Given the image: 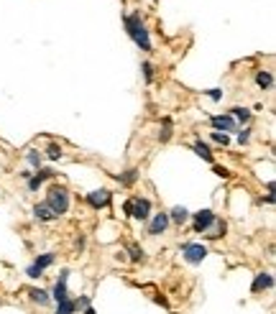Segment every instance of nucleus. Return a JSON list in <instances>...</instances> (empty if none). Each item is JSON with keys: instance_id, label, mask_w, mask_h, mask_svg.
I'll return each instance as SVG.
<instances>
[{"instance_id": "11", "label": "nucleus", "mask_w": 276, "mask_h": 314, "mask_svg": "<svg viewBox=\"0 0 276 314\" xmlns=\"http://www.w3.org/2000/svg\"><path fill=\"white\" fill-rule=\"evenodd\" d=\"M225 230H228L225 220H218V217H215V220H212L210 225H207V230H205L202 235H205L207 240H218V238H223V235H225Z\"/></svg>"}, {"instance_id": "7", "label": "nucleus", "mask_w": 276, "mask_h": 314, "mask_svg": "<svg viewBox=\"0 0 276 314\" xmlns=\"http://www.w3.org/2000/svg\"><path fill=\"white\" fill-rule=\"evenodd\" d=\"M110 197H113L110 189H95V192L87 194V205H90L92 210H102V207L110 205Z\"/></svg>"}, {"instance_id": "15", "label": "nucleus", "mask_w": 276, "mask_h": 314, "mask_svg": "<svg viewBox=\"0 0 276 314\" xmlns=\"http://www.w3.org/2000/svg\"><path fill=\"white\" fill-rule=\"evenodd\" d=\"M192 151L200 156V159H205L207 164H212V161H215V159H212V151H210V146H207L205 141H195V143H192Z\"/></svg>"}, {"instance_id": "3", "label": "nucleus", "mask_w": 276, "mask_h": 314, "mask_svg": "<svg viewBox=\"0 0 276 314\" xmlns=\"http://www.w3.org/2000/svg\"><path fill=\"white\" fill-rule=\"evenodd\" d=\"M207 245H202V243H187V245H182V256H184V261L187 263H192V266H197V263H202L205 258H207Z\"/></svg>"}, {"instance_id": "2", "label": "nucleus", "mask_w": 276, "mask_h": 314, "mask_svg": "<svg viewBox=\"0 0 276 314\" xmlns=\"http://www.w3.org/2000/svg\"><path fill=\"white\" fill-rule=\"evenodd\" d=\"M46 205L54 210L56 217H61V215L69 210V192H67L64 187H59V184L49 187V192H46Z\"/></svg>"}, {"instance_id": "6", "label": "nucleus", "mask_w": 276, "mask_h": 314, "mask_svg": "<svg viewBox=\"0 0 276 314\" xmlns=\"http://www.w3.org/2000/svg\"><path fill=\"white\" fill-rule=\"evenodd\" d=\"M67 281H69V271L64 268V271H59V279L54 284V291H51V299L59 304V302H64L69 299V289H67Z\"/></svg>"}, {"instance_id": "27", "label": "nucleus", "mask_w": 276, "mask_h": 314, "mask_svg": "<svg viewBox=\"0 0 276 314\" xmlns=\"http://www.w3.org/2000/svg\"><path fill=\"white\" fill-rule=\"evenodd\" d=\"M141 69H143V79H146V82L154 79V64H151V61H143Z\"/></svg>"}, {"instance_id": "14", "label": "nucleus", "mask_w": 276, "mask_h": 314, "mask_svg": "<svg viewBox=\"0 0 276 314\" xmlns=\"http://www.w3.org/2000/svg\"><path fill=\"white\" fill-rule=\"evenodd\" d=\"M28 297H31V302H36L38 307H46L49 302H51V297H49V291H44V289H28Z\"/></svg>"}, {"instance_id": "8", "label": "nucleus", "mask_w": 276, "mask_h": 314, "mask_svg": "<svg viewBox=\"0 0 276 314\" xmlns=\"http://www.w3.org/2000/svg\"><path fill=\"white\" fill-rule=\"evenodd\" d=\"M210 125L215 128V130H223V133H238V123L233 120L230 115H212L210 118Z\"/></svg>"}, {"instance_id": "35", "label": "nucleus", "mask_w": 276, "mask_h": 314, "mask_svg": "<svg viewBox=\"0 0 276 314\" xmlns=\"http://www.w3.org/2000/svg\"><path fill=\"white\" fill-rule=\"evenodd\" d=\"M82 314H97V312H95L92 307H84V309H82Z\"/></svg>"}, {"instance_id": "31", "label": "nucleus", "mask_w": 276, "mask_h": 314, "mask_svg": "<svg viewBox=\"0 0 276 314\" xmlns=\"http://www.w3.org/2000/svg\"><path fill=\"white\" fill-rule=\"evenodd\" d=\"M38 189H41V182H38L36 176H31L28 179V192H38Z\"/></svg>"}, {"instance_id": "12", "label": "nucleus", "mask_w": 276, "mask_h": 314, "mask_svg": "<svg viewBox=\"0 0 276 314\" xmlns=\"http://www.w3.org/2000/svg\"><path fill=\"white\" fill-rule=\"evenodd\" d=\"M169 215V222H174V225H184V222L189 220V210L187 207H182V205H177V207H172V212H166Z\"/></svg>"}, {"instance_id": "24", "label": "nucleus", "mask_w": 276, "mask_h": 314, "mask_svg": "<svg viewBox=\"0 0 276 314\" xmlns=\"http://www.w3.org/2000/svg\"><path fill=\"white\" fill-rule=\"evenodd\" d=\"M128 253H131V261H133V263L143 261V248H141V245H136V243L128 245Z\"/></svg>"}, {"instance_id": "33", "label": "nucleus", "mask_w": 276, "mask_h": 314, "mask_svg": "<svg viewBox=\"0 0 276 314\" xmlns=\"http://www.w3.org/2000/svg\"><path fill=\"white\" fill-rule=\"evenodd\" d=\"M212 171H215V174H218V176H223V179H225V176H228V174H230V171H228V169H225V166H218V164H215V166H212Z\"/></svg>"}, {"instance_id": "22", "label": "nucleus", "mask_w": 276, "mask_h": 314, "mask_svg": "<svg viewBox=\"0 0 276 314\" xmlns=\"http://www.w3.org/2000/svg\"><path fill=\"white\" fill-rule=\"evenodd\" d=\"M210 138H212V141H215L218 146H230V136H228V133H220V130H212V133H210Z\"/></svg>"}, {"instance_id": "1", "label": "nucleus", "mask_w": 276, "mask_h": 314, "mask_svg": "<svg viewBox=\"0 0 276 314\" xmlns=\"http://www.w3.org/2000/svg\"><path fill=\"white\" fill-rule=\"evenodd\" d=\"M125 31L133 38V43L141 49V51H151V38H148V28L143 26V18L141 13H133V15H125Z\"/></svg>"}, {"instance_id": "29", "label": "nucleus", "mask_w": 276, "mask_h": 314, "mask_svg": "<svg viewBox=\"0 0 276 314\" xmlns=\"http://www.w3.org/2000/svg\"><path fill=\"white\" fill-rule=\"evenodd\" d=\"M248 141H251V130H248V128L238 130V143H241V146H246Z\"/></svg>"}, {"instance_id": "19", "label": "nucleus", "mask_w": 276, "mask_h": 314, "mask_svg": "<svg viewBox=\"0 0 276 314\" xmlns=\"http://www.w3.org/2000/svg\"><path fill=\"white\" fill-rule=\"evenodd\" d=\"M118 179H120V184H123V187H133V184L138 182V169H128V171H123Z\"/></svg>"}, {"instance_id": "34", "label": "nucleus", "mask_w": 276, "mask_h": 314, "mask_svg": "<svg viewBox=\"0 0 276 314\" xmlns=\"http://www.w3.org/2000/svg\"><path fill=\"white\" fill-rule=\"evenodd\" d=\"M131 207H133V199H128V202H125V205H123V212L128 215V217H131Z\"/></svg>"}, {"instance_id": "25", "label": "nucleus", "mask_w": 276, "mask_h": 314, "mask_svg": "<svg viewBox=\"0 0 276 314\" xmlns=\"http://www.w3.org/2000/svg\"><path fill=\"white\" fill-rule=\"evenodd\" d=\"M26 161H28V164H31V166H33V169H41V153H38V151H33V148H31V151H28V153H26Z\"/></svg>"}, {"instance_id": "26", "label": "nucleus", "mask_w": 276, "mask_h": 314, "mask_svg": "<svg viewBox=\"0 0 276 314\" xmlns=\"http://www.w3.org/2000/svg\"><path fill=\"white\" fill-rule=\"evenodd\" d=\"M46 156H49L51 161L61 159V146H59V143H49V148H46Z\"/></svg>"}, {"instance_id": "5", "label": "nucleus", "mask_w": 276, "mask_h": 314, "mask_svg": "<svg viewBox=\"0 0 276 314\" xmlns=\"http://www.w3.org/2000/svg\"><path fill=\"white\" fill-rule=\"evenodd\" d=\"M131 217H136L138 222H146L148 217H151V199H146V197H133Z\"/></svg>"}, {"instance_id": "17", "label": "nucleus", "mask_w": 276, "mask_h": 314, "mask_svg": "<svg viewBox=\"0 0 276 314\" xmlns=\"http://www.w3.org/2000/svg\"><path fill=\"white\" fill-rule=\"evenodd\" d=\"M256 84H259L261 89H271V87H274V74L266 72V69H261V72L256 74Z\"/></svg>"}, {"instance_id": "23", "label": "nucleus", "mask_w": 276, "mask_h": 314, "mask_svg": "<svg viewBox=\"0 0 276 314\" xmlns=\"http://www.w3.org/2000/svg\"><path fill=\"white\" fill-rule=\"evenodd\" d=\"M54 174H56V171H51V169H36V171H33V176L38 179L41 184L49 182V179H54Z\"/></svg>"}, {"instance_id": "28", "label": "nucleus", "mask_w": 276, "mask_h": 314, "mask_svg": "<svg viewBox=\"0 0 276 314\" xmlns=\"http://www.w3.org/2000/svg\"><path fill=\"white\" fill-rule=\"evenodd\" d=\"M26 276H28V279H41V276H44V271H41V268H36V266L31 263V266L26 268Z\"/></svg>"}, {"instance_id": "4", "label": "nucleus", "mask_w": 276, "mask_h": 314, "mask_svg": "<svg viewBox=\"0 0 276 314\" xmlns=\"http://www.w3.org/2000/svg\"><path fill=\"white\" fill-rule=\"evenodd\" d=\"M169 225H172V222H169V215L166 212H156V215H151L146 220V233L156 238V235H164Z\"/></svg>"}, {"instance_id": "13", "label": "nucleus", "mask_w": 276, "mask_h": 314, "mask_svg": "<svg viewBox=\"0 0 276 314\" xmlns=\"http://www.w3.org/2000/svg\"><path fill=\"white\" fill-rule=\"evenodd\" d=\"M33 215H36V220H41V222H51V220H56L54 210L46 205V202H41V205H36V207H33Z\"/></svg>"}, {"instance_id": "32", "label": "nucleus", "mask_w": 276, "mask_h": 314, "mask_svg": "<svg viewBox=\"0 0 276 314\" xmlns=\"http://www.w3.org/2000/svg\"><path fill=\"white\" fill-rule=\"evenodd\" d=\"M74 307H77V309H84V307H90V297H79V299L74 302Z\"/></svg>"}, {"instance_id": "20", "label": "nucleus", "mask_w": 276, "mask_h": 314, "mask_svg": "<svg viewBox=\"0 0 276 314\" xmlns=\"http://www.w3.org/2000/svg\"><path fill=\"white\" fill-rule=\"evenodd\" d=\"M172 133H174V130H172V118H164V120H161V130H159V141L166 143L169 138H172Z\"/></svg>"}, {"instance_id": "18", "label": "nucleus", "mask_w": 276, "mask_h": 314, "mask_svg": "<svg viewBox=\"0 0 276 314\" xmlns=\"http://www.w3.org/2000/svg\"><path fill=\"white\" fill-rule=\"evenodd\" d=\"M230 118L236 120V123H248L251 120V110H246V107H230Z\"/></svg>"}, {"instance_id": "10", "label": "nucleus", "mask_w": 276, "mask_h": 314, "mask_svg": "<svg viewBox=\"0 0 276 314\" xmlns=\"http://www.w3.org/2000/svg\"><path fill=\"white\" fill-rule=\"evenodd\" d=\"M212 220H215V212H212V210H200V212H195V217H192V222H195V233H205Z\"/></svg>"}, {"instance_id": "16", "label": "nucleus", "mask_w": 276, "mask_h": 314, "mask_svg": "<svg viewBox=\"0 0 276 314\" xmlns=\"http://www.w3.org/2000/svg\"><path fill=\"white\" fill-rule=\"evenodd\" d=\"M54 261H56V256H54V253H41V256H36L33 266H36V268H41V271H46L49 266H54Z\"/></svg>"}, {"instance_id": "9", "label": "nucleus", "mask_w": 276, "mask_h": 314, "mask_svg": "<svg viewBox=\"0 0 276 314\" xmlns=\"http://www.w3.org/2000/svg\"><path fill=\"white\" fill-rule=\"evenodd\" d=\"M269 289H274V276L269 271L256 274V279H253V284H251V291L253 294H261V291H269Z\"/></svg>"}, {"instance_id": "21", "label": "nucleus", "mask_w": 276, "mask_h": 314, "mask_svg": "<svg viewBox=\"0 0 276 314\" xmlns=\"http://www.w3.org/2000/svg\"><path fill=\"white\" fill-rule=\"evenodd\" d=\"M74 299H64V302H59L56 304V314H74Z\"/></svg>"}, {"instance_id": "30", "label": "nucleus", "mask_w": 276, "mask_h": 314, "mask_svg": "<svg viewBox=\"0 0 276 314\" xmlns=\"http://www.w3.org/2000/svg\"><path fill=\"white\" fill-rule=\"evenodd\" d=\"M207 95H210V100H215V102H220V100H223V89H218V87H215V89H210V92H207Z\"/></svg>"}]
</instances>
